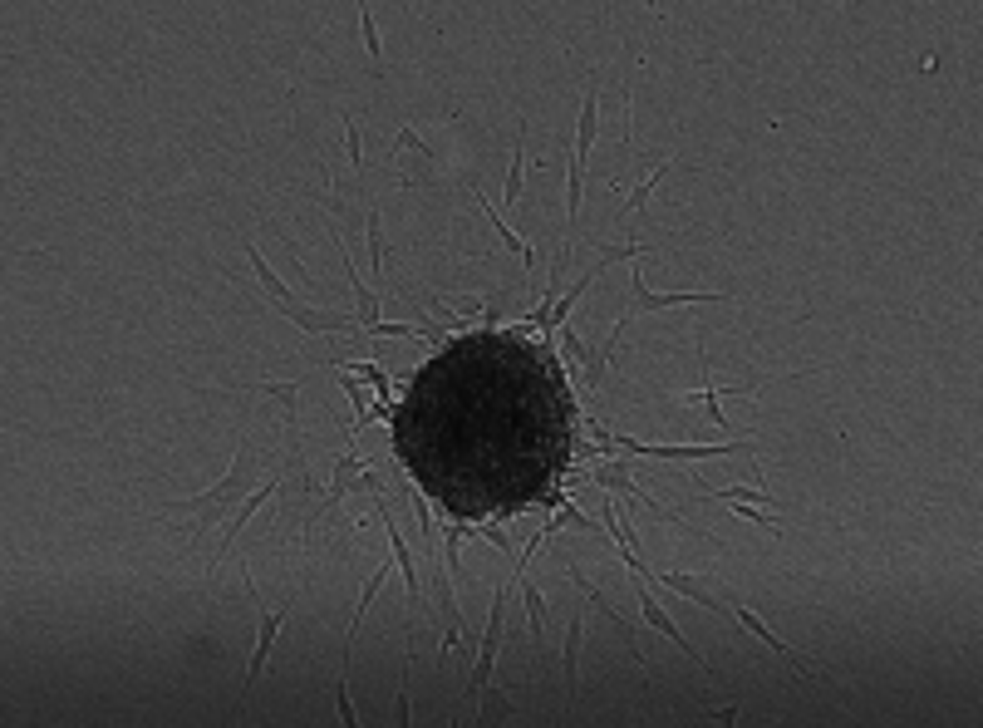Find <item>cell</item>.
<instances>
[{
  "label": "cell",
  "instance_id": "6da1fadb",
  "mask_svg": "<svg viewBox=\"0 0 983 728\" xmlns=\"http://www.w3.org/2000/svg\"><path fill=\"white\" fill-rule=\"evenodd\" d=\"M256 468H261V458L251 453V438H241V443H236V463L227 468V478H222V483L207 487V492H197V497L168 502L158 517H197L192 537H202V532H212V527L227 517V507H232L236 497H251V487H256Z\"/></svg>",
  "mask_w": 983,
  "mask_h": 728
},
{
  "label": "cell",
  "instance_id": "7a4b0ae2",
  "mask_svg": "<svg viewBox=\"0 0 983 728\" xmlns=\"http://www.w3.org/2000/svg\"><path fill=\"white\" fill-rule=\"evenodd\" d=\"M507 586H512V581H502V586H497V596H492V615H487V630H482V640H477V660H472V679H467V694H472V724H477V719H487V679H492L497 650H502V640H507V625H502Z\"/></svg>",
  "mask_w": 983,
  "mask_h": 728
},
{
  "label": "cell",
  "instance_id": "3957f363",
  "mask_svg": "<svg viewBox=\"0 0 983 728\" xmlns=\"http://www.w3.org/2000/svg\"><path fill=\"white\" fill-rule=\"evenodd\" d=\"M246 591H251V606H256V620H261V630H256V650H251V660H246V679H241V689H251L256 679H261V669H266V660H271V650H276V640H281V630H286V620H290V610H271L261 596H256V576L246 571Z\"/></svg>",
  "mask_w": 983,
  "mask_h": 728
},
{
  "label": "cell",
  "instance_id": "277c9868",
  "mask_svg": "<svg viewBox=\"0 0 983 728\" xmlns=\"http://www.w3.org/2000/svg\"><path fill=\"white\" fill-rule=\"evenodd\" d=\"M374 512H379V522H384V537H389V546H394V561H399V571H404V591H408V601L423 610L428 620H438V610H433L428 591H423V581H418V566H413V551H408L404 532H399V527H394V517H389V502H384V492H374Z\"/></svg>",
  "mask_w": 983,
  "mask_h": 728
},
{
  "label": "cell",
  "instance_id": "5b68a950",
  "mask_svg": "<svg viewBox=\"0 0 983 728\" xmlns=\"http://www.w3.org/2000/svg\"><path fill=\"white\" fill-rule=\"evenodd\" d=\"M733 620H738V625L748 630L752 640H762V645H767V650H772V655H777V660H782L787 669H797V674H807V679H826V674H821V665H811L802 650H792V645H787L782 635H772V630H767V625H762V620H757V615H752L748 606H738V601H733Z\"/></svg>",
  "mask_w": 983,
  "mask_h": 728
},
{
  "label": "cell",
  "instance_id": "8992f818",
  "mask_svg": "<svg viewBox=\"0 0 983 728\" xmlns=\"http://www.w3.org/2000/svg\"><path fill=\"white\" fill-rule=\"evenodd\" d=\"M644 581H654L659 591H674L684 606L694 601V606H703V610H713V615H733V601H723L713 586H703L698 576H684V571H649Z\"/></svg>",
  "mask_w": 983,
  "mask_h": 728
},
{
  "label": "cell",
  "instance_id": "52a82bcc",
  "mask_svg": "<svg viewBox=\"0 0 983 728\" xmlns=\"http://www.w3.org/2000/svg\"><path fill=\"white\" fill-rule=\"evenodd\" d=\"M635 591H639V610H644V620H649V625H654V630H659L664 640H674V645H679V650L689 655V665H694L698 674H713V669L698 660V650L689 645V635L679 630V620H674V615L664 610V601H659V596H649V581H644V576H635Z\"/></svg>",
  "mask_w": 983,
  "mask_h": 728
},
{
  "label": "cell",
  "instance_id": "ba28073f",
  "mask_svg": "<svg viewBox=\"0 0 983 728\" xmlns=\"http://www.w3.org/2000/svg\"><path fill=\"white\" fill-rule=\"evenodd\" d=\"M276 492H281V473H266V478H261V487H256V492H251V497L241 502L236 522H227V527H222V537H217V546H212V566H217V561H222V556L232 551L236 532H241V522H251V517H256V507H261V502H271Z\"/></svg>",
  "mask_w": 983,
  "mask_h": 728
},
{
  "label": "cell",
  "instance_id": "9c48e42d",
  "mask_svg": "<svg viewBox=\"0 0 983 728\" xmlns=\"http://www.w3.org/2000/svg\"><path fill=\"white\" fill-rule=\"evenodd\" d=\"M580 645H585V610L571 615L566 640H561V674H566V699L571 704H576V694H580Z\"/></svg>",
  "mask_w": 983,
  "mask_h": 728
},
{
  "label": "cell",
  "instance_id": "30bf717a",
  "mask_svg": "<svg viewBox=\"0 0 983 728\" xmlns=\"http://www.w3.org/2000/svg\"><path fill=\"white\" fill-rule=\"evenodd\" d=\"M630 286H635V305L639 310H674V305H713V301H728V296H718V291H664V296H649V291H639L644 286V276H630Z\"/></svg>",
  "mask_w": 983,
  "mask_h": 728
},
{
  "label": "cell",
  "instance_id": "8fae6325",
  "mask_svg": "<svg viewBox=\"0 0 983 728\" xmlns=\"http://www.w3.org/2000/svg\"><path fill=\"white\" fill-rule=\"evenodd\" d=\"M246 261H251V271H256V281H261V291H266V301L276 305V310H286V305H300L295 296H290L286 286H281V276L271 271V261L261 256V246L256 242H246Z\"/></svg>",
  "mask_w": 983,
  "mask_h": 728
},
{
  "label": "cell",
  "instance_id": "7c38bea8",
  "mask_svg": "<svg viewBox=\"0 0 983 728\" xmlns=\"http://www.w3.org/2000/svg\"><path fill=\"white\" fill-rule=\"evenodd\" d=\"M595 138H600V89L590 84V94H585V104H580V119H576V153L580 163H585V153L595 148Z\"/></svg>",
  "mask_w": 983,
  "mask_h": 728
},
{
  "label": "cell",
  "instance_id": "4fadbf2b",
  "mask_svg": "<svg viewBox=\"0 0 983 728\" xmlns=\"http://www.w3.org/2000/svg\"><path fill=\"white\" fill-rule=\"evenodd\" d=\"M364 242H369V271H374V296H384L379 286H384V256H389V246H384V222H379V207L364 217Z\"/></svg>",
  "mask_w": 983,
  "mask_h": 728
},
{
  "label": "cell",
  "instance_id": "5bb4252c",
  "mask_svg": "<svg viewBox=\"0 0 983 728\" xmlns=\"http://www.w3.org/2000/svg\"><path fill=\"white\" fill-rule=\"evenodd\" d=\"M246 394H266V399H276V404H281V414H286V424L295 428V409H300V384H286V379H256V384H246Z\"/></svg>",
  "mask_w": 983,
  "mask_h": 728
},
{
  "label": "cell",
  "instance_id": "9a60e30c",
  "mask_svg": "<svg viewBox=\"0 0 983 728\" xmlns=\"http://www.w3.org/2000/svg\"><path fill=\"white\" fill-rule=\"evenodd\" d=\"M512 576H517V586H521V606H526V620H531V640L541 645V640H546V601H541V591H536L521 571H512Z\"/></svg>",
  "mask_w": 983,
  "mask_h": 728
},
{
  "label": "cell",
  "instance_id": "2e32d148",
  "mask_svg": "<svg viewBox=\"0 0 983 728\" xmlns=\"http://www.w3.org/2000/svg\"><path fill=\"white\" fill-rule=\"evenodd\" d=\"M477 207H482V212H487V222H492V232H497V237H502V242L512 246V251H517V256H521V266H526V271H531V261H536V256H531V246L521 242L517 232H512V227H507V222H502V212H497V207H492V202H487V197H482V192H477Z\"/></svg>",
  "mask_w": 983,
  "mask_h": 728
},
{
  "label": "cell",
  "instance_id": "e0dca14e",
  "mask_svg": "<svg viewBox=\"0 0 983 728\" xmlns=\"http://www.w3.org/2000/svg\"><path fill=\"white\" fill-rule=\"evenodd\" d=\"M521 182H526V128H521V138H517V148H512V168H507V207H517L521 202Z\"/></svg>",
  "mask_w": 983,
  "mask_h": 728
},
{
  "label": "cell",
  "instance_id": "ac0fdd59",
  "mask_svg": "<svg viewBox=\"0 0 983 728\" xmlns=\"http://www.w3.org/2000/svg\"><path fill=\"white\" fill-rule=\"evenodd\" d=\"M345 143H349V168H354V182L364 192V128L354 114H345Z\"/></svg>",
  "mask_w": 983,
  "mask_h": 728
},
{
  "label": "cell",
  "instance_id": "d6986e66",
  "mask_svg": "<svg viewBox=\"0 0 983 728\" xmlns=\"http://www.w3.org/2000/svg\"><path fill=\"white\" fill-rule=\"evenodd\" d=\"M664 173H669V158H664V163H659V168H654V173H649V178H644V182L635 187V192H630V202H625V217H639V212H644V202H649L654 182L664 178Z\"/></svg>",
  "mask_w": 983,
  "mask_h": 728
},
{
  "label": "cell",
  "instance_id": "ffe728a7",
  "mask_svg": "<svg viewBox=\"0 0 983 728\" xmlns=\"http://www.w3.org/2000/svg\"><path fill=\"white\" fill-rule=\"evenodd\" d=\"M359 30H364V50H369V60H374V69H379L384 45H379V25H374V10H369V5H359Z\"/></svg>",
  "mask_w": 983,
  "mask_h": 728
},
{
  "label": "cell",
  "instance_id": "44dd1931",
  "mask_svg": "<svg viewBox=\"0 0 983 728\" xmlns=\"http://www.w3.org/2000/svg\"><path fill=\"white\" fill-rule=\"evenodd\" d=\"M335 704H340V724L359 728V709H354V699H349V665L340 669V679H335Z\"/></svg>",
  "mask_w": 983,
  "mask_h": 728
},
{
  "label": "cell",
  "instance_id": "7402d4cb",
  "mask_svg": "<svg viewBox=\"0 0 983 728\" xmlns=\"http://www.w3.org/2000/svg\"><path fill=\"white\" fill-rule=\"evenodd\" d=\"M408 679H413V650L404 655V679H399V699H394V724H413V709H408Z\"/></svg>",
  "mask_w": 983,
  "mask_h": 728
},
{
  "label": "cell",
  "instance_id": "603a6c76",
  "mask_svg": "<svg viewBox=\"0 0 983 728\" xmlns=\"http://www.w3.org/2000/svg\"><path fill=\"white\" fill-rule=\"evenodd\" d=\"M561 345H566V355H571L576 364H585V355H590V350H585V340H580L571 325H561Z\"/></svg>",
  "mask_w": 983,
  "mask_h": 728
},
{
  "label": "cell",
  "instance_id": "cb8c5ba5",
  "mask_svg": "<svg viewBox=\"0 0 983 728\" xmlns=\"http://www.w3.org/2000/svg\"><path fill=\"white\" fill-rule=\"evenodd\" d=\"M561 527H580V532H600V522H590L580 507H561Z\"/></svg>",
  "mask_w": 983,
  "mask_h": 728
},
{
  "label": "cell",
  "instance_id": "d4e9b609",
  "mask_svg": "<svg viewBox=\"0 0 983 728\" xmlns=\"http://www.w3.org/2000/svg\"><path fill=\"white\" fill-rule=\"evenodd\" d=\"M738 714H743V704H723V709H708V714H703V719H708V724H723V728H733V724H738Z\"/></svg>",
  "mask_w": 983,
  "mask_h": 728
}]
</instances>
